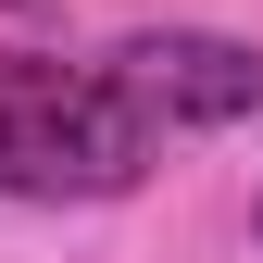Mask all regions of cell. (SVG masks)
Wrapping results in <instances>:
<instances>
[{"instance_id":"277c9868","label":"cell","mask_w":263,"mask_h":263,"mask_svg":"<svg viewBox=\"0 0 263 263\" xmlns=\"http://www.w3.org/2000/svg\"><path fill=\"white\" fill-rule=\"evenodd\" d=\"M251 238H263V201H251Z\"/></svg>"},{"instance_id":"3957f363","label":"cell","mask_w":263,"mask_h":263,"mask_svg":"<svg viewBox=\"0 0 263 263\" xmlns=\"http://www.w3.org/2000/svg\"><path fill=\"white\" fill-rule=\"evenodd\" d=\"M0 13H50V0H0Z\"/></svg>"},{"instance_id":"7a4b0ae2","label":"cell","mask_w":263,"mask_h":263,"mask_svg":"<svg viewBox=\"0 0 263 263\" xmlns=\"http://www.w3.org/2000/svg\"><path fill=\"white\" fill-rule=\"evenodd\" d=\"M101 63L138 88V113L163 138H176V125H251L263 113V50L213 38V25H151V38H113Z\"/></svg>"},{"instance_id":"6da1fadb","label":"cell","mask_w":263,"mask_h":263,"mask_svg":"<svg viewBox=\"0 0 263 263\" xmlns=\"http://www.w3.org/2000/svg\"><path fill=\"white\" fill-rule=\"evenodd\" d=\"M163 163V125L113 63L0 50V188L13 201H125Z\"/></svg>"}]
</instances>
